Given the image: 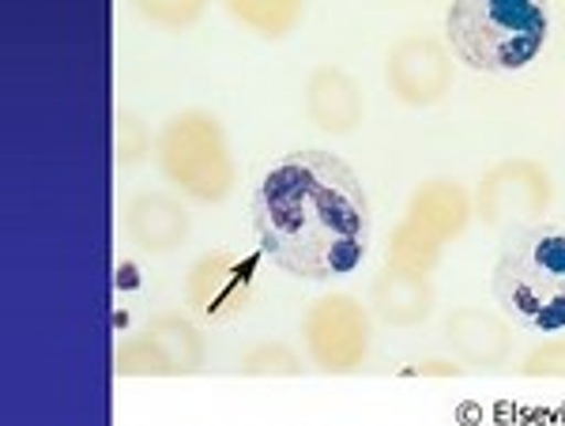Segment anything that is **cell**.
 Returning a JSON list of instances; mask_svg holds the SVG:
<instances>
[{"instance_id": "7c38bea8", "label": "cell", "mask_w": 565, "mask_h": 426, "mask_svg": "<svg viewBox=\"0 0 565 426\" xmlns=\"http://www.w3.org/2000/svg\"><path fill=\"white\" fill-rule=\"evenodd\" d=\"M302 106H306L309 125H317V129L328 136H348L359 129L362 117H366L362 84L340 65H321L309 72Z\"/></svg>"}, {"instance_id": "2e32d148", "label": "cell", "mask_w": 565, "mask_h": 426, "mask_svg": "<svg viewBox=\"0 0 565 426\" xmlns=\"http://www.w3.org/2000/svg\"><path fill=\"white\" fill-rule=\"evenodd\" d=\"M114 374L117 377H174L167 351L154 343L148 332L125 337L114 348Z\"/></svg>"}, {"instance_id": "e0dca14e", "label": "cell", "mask_w": 565, "mask_h": 426, "mask_svg": "<svg viewBox=\"0 0 565 426\" xmlns=\"http://www.w3.org/2000/svg\"><path fill=\"white\" fill-rule=\"evenodd\" d=\"M441 253H445V246L423 238L412 223L399 220L396 226H392V234H388V265L392 268L423 271V276H430V271L441 265Z\"/></svg>"}, {"instance_id": "3957f363", "label": "cell", "mask_w": 565, "mask_h": 426, "mask_svg": "<svg viewBox=\"0 0 565 426\" xmlns=\"http://www.w3.org/2000/svg\"><path fill=\"white\" fill-rule=\"evenodd\" d=\"M551 34L546 0H452L445 39L476 72H516L543 53Z\"/></svg>"}, {"instance_id": "4fadbf2b", "label": "cell", "mask_w": 565, "mask_h": 426, "mask_svg": "<svg viewBox=\"0 0 565 426\" xmlns=\"http://www.w3.org/2000/svg\"><path fill=\"white\" fill-rule=\"evenodd\" d=\"M370 306L373 317L388 329H415L434 313V284L423 271L385 265V271L370 284Z\"/></svg>"}, {"instance_id": "52a82bcc", "label": "cell", "mask_w": 565, "mask_h": 426, "mask_svg": "<svg viewBox=\"0 0 565 426\" xmlns=\"http://www.w3.org/2000/svg\"><path fill=\"white\" fill-rule=\"evenodd\" d=\"M264 257V253H260ZM260 257H242L231 249H207L193 260L185 276V306L196 321L226 324L245 313V306L257 295V265Z\"/></svg>"}, {"instance_id": "9c48e42d", "label": "cell", "mask_w": 565, "mask_h": 426, "mask_svg": "<svg viewBox=\"0 0 565 426\" xmlns=\"http://www.w3.org/2000/svg\"><path fill=\"white\" fill-rule=\"evenodd\" d=\"M513 321L505 313L457 306L445 317V348L457 355L460 366L498 370L513 355Z\"/></svg>"}, {"instance_id": "5b68a950", "label": "cell", "mask_w": 565, "mask_h": 426, "mask_svg": "<svg viewBox=\"0 0 565 426\" xmlns=\"http://www.w3.org/2000/svg\"><path fill=\"white\" fill-rule=\"evenodd\" d=\"M373 324L366 306L354 295L328 291L306 306L302 313V343L306 355L321 374L328 377H348L362 370L370 355Z\"/></svg>"}, {"instance_id": "44dd1931", "label": "cell", "mask_w": 565, "mask_h": 426, "mask_svg": "<svg viewBox=\"0 0 565 426\" xmlns=\"http://www.w3.org/2000/svg\"><path fill=\"white\" fill-rule=\"evenodd\" d=\"M524 377H565V340H543L521 362Z\"/></svg>"}, {"instance_id": "ffe728a7", "label": "cell", "mask_w": 565, "mask_h": 426, "mask_svg": "<svg viewBox=\"0 0 565 426\" xmlns=\"http://www.w3.org/2000/svg\"><path fill=\"white\" fill-rule=\"evenodd\" d=\"M136 15H143L151 26L162 31H185L207 12V0H129Z\"/></svg>"}, {"instance_id": "d6986e66", "label": "cell", "mask_w": 565, "mask_h": 426, "mask_svg": "<svg viewBox=\"0 0 565 426\" xmlns=\"http://www.w3.org/2000/svg\"><path fill=\"white\" fill-rule=\"evenodd\" d=\"M154 151V140L148 132V125H143V117H136L132 110H117L114 117V162L121 170L136 167V162H143V156Z\"/></svg>"}, {"instance_id": "277c9868", "label": "cell", "mask_w": 565, "mask_h": 426, "mask_svg": "<svg viewBox=\"0 0 565 426\" xmlns=\"http://www.w3.org/2000/svg\"><path fill=\"white\" fill-rule=\"evenodd\" d=\"M154 167L178 196L196 204H223L238 181L231 136L212 110L170 117L154 136Z\"/></svg>"}, {"instance_id": "5bb4252c", "label": "cell", "mask_w": 565, "mask_h": 426, "mask_svg": "<svg viewBox=\"0 0 565 426\" xmlns=\"http://www.w3.org/2000/svg\"><path fill=\"white\" fill-rule=\"evenodd\" d=\"M143 332L167 351L170 366H174V377H193L204 366V337H200V324L189 321L181 313H159L143 324Z\"/></svg>"}, {"instance_id": "7402d4cb", "label": "cell", "mask_w": 565, "mask_h": 426, "mask_svg": "<svg viewBox=\"0 0 565 426\" xmlns=\"http://www.w3.org/2000/svg\"><path fill=\"white\" fill-rule=\"evenodd\" d=\"M415 374H426V377H460L463 366H452V362H423V366H415Z\"/></svg>"}, {"instance_id": "30bf717a", "label": "cell", "mask_w": 565, "mask_h": 426, "mask_svg": "<svg viewBox=\"0 0 565 426\" xmlns=\"http://www.w3.org/2000/svg\"><path fill=\"white\" fill-rule=\"evenodd\" d=\"M193 220L181 196L151 189L121 207V234L140 253H174L185 246Z\"/></svg>"}, {"instance_id": "7a4b0ae2", "label": "cell", "mask_w": 565, "mask_h": 426, "mask_svg": "<svg viewBox=\"0 0 565 426\" xmlns=\"http://www.w3.org/2000/svg\"><path fill=\"white\" fill-rule=\"evenodd\" d=\"M501 313L527 332L565 329V231L527 223L501 246L490 271Z\"/></svg>"}, {"instance_id": "ac0fdd59", "label": "cell", "mask_w": 565, "mask_h": 426, "mask_svg": "<svg viewBox=\"0 0 565 426\" xmlns=\"http://www.w3.org/2000/svg\"><path fill=\"white\" fill-rule=\"evenodd\" d=\"M238 374L242 377H302L306 362L290 343L271 340V343H257L253 351H245Z\"/></svg>"}, {"instance_id": "8fae6325", "label": "cell", "mask_w": 565, "mask_h": 426, "mask_svg": "<svg viewBox=\"0 0 565 426\" xmlns=\"http://www.w3.org/2000/svg\"><path fill=\"white\" fill-rule=\"evenodd\" d=\"M471 220H476V196L452 178L423 181L404 212V223H412L423 238L437 242V246L457 242L471 226Z\"/></svg>"}, {"instance_id": "8992f818", "label": "cell", "mask_w": 565, "mask_h": 426, "mask_svg": "<svg viewBox=\"0 0 565 426\" xmlns=\"http://www.w3.org/2000/svg\"><path fill=\"white\" fill-rule=\"evenodd\" d=\"M554 201V181L535 159H501L476 185V220L490 231L540 223Z\"/></svg>"}, {"instance_id": "9a60e30c", "label": "cell", "mask_w": 565, "mask_h": 426, "mask_svg": "<svg viewBox=\"0 0 565 426\" xmlns=\"http://www.w3.org/2000/svg\"><path fill=\"white\" fill-rule=\"evenodd\" d=\"M226 15L257 39L279 42L302 23L306 0H223Z\"/></svg>"}, {"instance_id": "ba28073f", "label": "cell", "mask_w": 565, "mask_h": 426, "mask_svg": "<svg viewBox=\"0 0 565 426\" xmlns=\"http://www.w3.org/2000/svg\"><path fill=\"white\" fill-rule=\"evenodd\" d=\"M457 65H452L449 50L430 34H404L392 42L385 61V84L396 95V103L412 106V110H426L437 106L452 87Z\"/></svg>"}, {"instance_id": "6da1fadb", "label": "cell", "mask_w": 565, "mask_h": 426, "mask_svg": "<svg viewBox=\"0 0 565 426\" xmlns=\"http://www.w3.org/2000/svg\"><path fill=\"white\" fill-rule=\"evenodd\" d=\"M260 253L298 279H340L370 253V196L332 151H290L253 193Z\"/></svg>"}]
</instances>
